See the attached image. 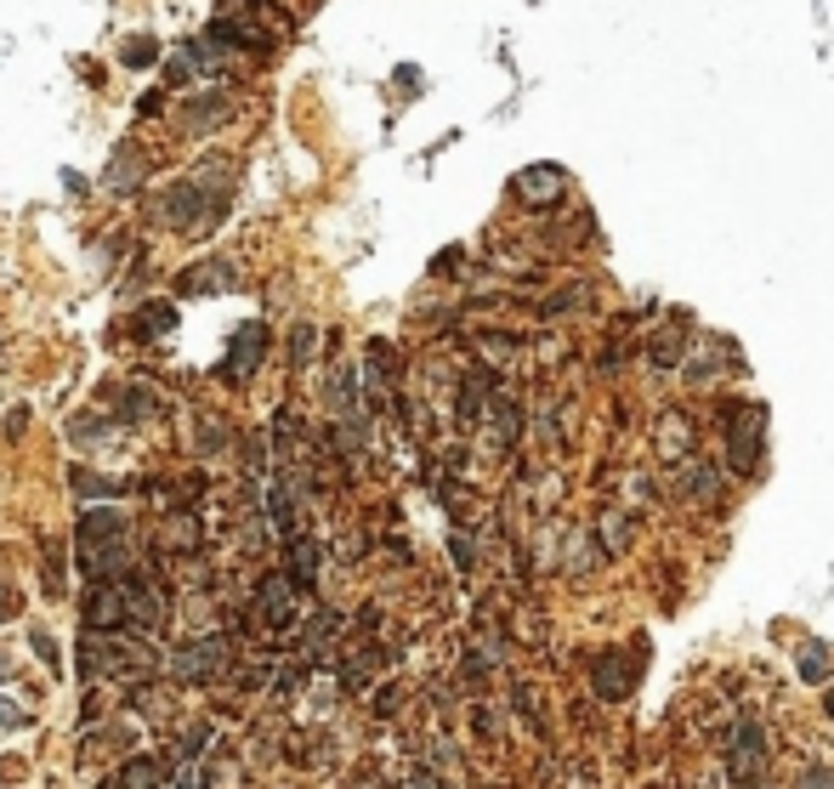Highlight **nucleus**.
I'll return each instance as SVG.
<instances>
[{
    "instance_id": "f8f14e48",
    "label": "nucleus",
    "mask_w": 834,
    "mask_h": 789,
    "mask_svg": "<svg viewBox=\"0 0 834 789\" xmlns=\"http://www.w3.org/2000/svg\"><path fill=\"white\" fill-rule=\"evenodd\" d=\"M267 517H273L278 534L296 540V494H290V483H273V489H267Z\"/></svg>"
},
{
    "instance_id": "423d86ee",
    "label": "nucleus",
    "mask_w": 834,
    "mask_h": 789,
    "mask_svg": "<svg viewBox=\"0 0 834 789\" xmlns=\"http://www.w3.org/2000/svg\"><path fill=\"white\" fill-rule=\"evenodd\" d=\"M227 120H233V97H227V91H199V97H188L182 114H176V125H182L188 137L216 131V125H227Z\"/></svg>"
},
{
    "instance_id": "a211bd4d",
    "label": "nucleus",
    "mask_w": 834,
    "mask_h": 789,
    "mask_svg": "<svg viewBox=\"0 0 834 789\" xmlns=\"http://www.w3.org/2000/svg\"><path fill=\"white\" fill-rule=\"evenodd\" d=\"M137 324H142V330H159V335H165V330H171V324H176V313H171V307H165V301H148Z\"/></svg>"
},
{
    "instance_id": "7ed1b4c3",
    "label": "nucleus",
    "mask_w": 834,
    "mask_h": 789,
    "mask_svg": "<svg viewBox=\"0 0 834 789\" xmlns=\"http://www.w3.org/2000/svg\"><path fill=\"white\" fill-rule=\"evenodd\" d=\"M227 653H233L227 636H193V642H182L171 653V676L176 682H216L227 670Z\"/></svg>"
},
{
    "instance_id": "aec40b11",
    "label": "nucleus",
    "mask_w": 834,
    "mask_h": 789,
    "mask_svg": "<svg viewBox=\"0 0 834 789\" xmlns=\"http://www.w3.org/2000/svg\"><path fill=\"white\" fill-rule=\"evenodd\" d=\"M313 324H296V330H290V358H296V364H307V358H313Z\"/></svg>"
},
{
    "instance_id": "f03ea898",
    "label": "nucleus",
    "mask_w": 834,
    "mask_h": 789,
    "mask_svg": "<svg viewBox=\"0 0 834 789\" xmlns=\"http://www.w3.org/2000/svg\"><path fill=\"white\" fill-rule=\"evenodd\" d=\"M86 676H131V670H148L154 665V653L148 648H137V642H114V636H97V631H86Z\"/></svg>"
},
{
    "instance_id": "9d476101",
    "label": "nucleus",
    "mask_w": 834,
    "mask_h": 789,
    "mask_svg": "<svg viewBox=\"0 0 834 789\" xmlns=\"http://www.w3.org/2000/svg\"><path fill=\"white\" fill-rule=\"evenodd\" d=\"M103 789H171L165 784V772H159V761H148V755H137V761H125L114 778H108Z\"/></svg>"
},
{
    "instance_id": "4468645a",
    "label": "nucleus",
    "mask_w": 834,
    "mask_h": 789,
    "mask_svg": "<svg viewBox=\"0 0 834 789\" xmlns=\"http://www.w3.org/2000/svg\"><path fill=\"white\" fill-rule=\"evenodd\" d=\"M137 148H120V159H114V165H108V188L114 193H137L142 188V171H137Z\"/></svg>"
},
{
    "instance_id": "393cba45",
    "label": "nucleus",
    "mask_w": 834,
    "mask_h": 789,
    "mask_svg": "<svg viewBox=\"0 0 834 789\" xmlns=\"http://www.w3.org/2000/svg\"><path fill=\"white\" fill-rule=\"evenodd\" d=\"M63 188H69V193H86L91 182H86V176H80V171H63Z\"/></svg>"
},
{
    "instance_id": "a878e982",
    "label": "nucleus",
    "mask_w": 834,
    "mask_h": 789,
    "mask_svg": "<svg viewBox=\"0 0 834 789\" xmlns=\"http://www.w3.org/2000/svg\"><path fill=\"white\" fill-rule=\"evenodd\" d=\"M6 676H12V659H0V682H6Z\"/></svg>"
},
{
    "instance_id": "b1692460",
    "label": "nucleus",
    "mask_w": 834,
    "mask_h": 789,
    "mask_svg": "<svg viewBox=\"0 0 834 789\" xmlns=\"http://www.w3.org/2000/svg\"><path fill=\"white\" fill-rule=\"evenodd\" d=\"M159 103H165V91H148V97H137V114H159Z\"/></svg>"
},
{
    "instance_id": "20e7f679",
    "label": "nucleus",
    "mask_w": 834,
    "mask_h": 789,
    "mask_svg": "<svg viewBox=\"0 0 834 789\" xmlns=\"http://www.w3.org/2000/svg\"><path fill=\"white\" fill-rule=\"evenodd\" d=\"M261 358H267V324H239L233 330V347H227V364H222V381H250L261 369Z\"/></svg>"
},
{
    "instance_id": "9b49d317",
    "label": "nucleus",
    "mask_w": 834,
    "mask_h": 789,
    "mask_svg": "<svg viewBox=\"0 0 834 789\" xmlns=\"http://www.w3.org/2000/svg\"><path fill=\"white\" fill-rule=\"evenodd\" d=\"M290 585H301V591H313L318 585V545L313 540H290Z\"/></svg>"
},
{
    "instance_id": "6ab92c4d",
    "label": "nucleus",
    "mask_w": 834,
    "mask_h": 789,
    "mask_svg": "<svg viewBox=\"0 0 834 789\" xmlns=\"http://www.w3.org/2000/svg\"><path fill=\"white\" fill-rule=\"evenodd\" d=\"M69 438H74V443H91V438L103 443V438H108V421H103V415H97V421H91V415H80V421L69 426Z\"/></svg>"
},
{
    "instance_id": "f257e3e1",
    "label": "nucleus",
    "mask_w": 834,
    "mask_h": 789,
    "mask_svg": "<svg viewBox=\"0 0 834 789\" xmlns=\"http://www.w3.org/2000/svg\"><path fill=\"white\" fill-rule=\"evenodd\" d=\"M227 211V182L222 171H199V176H182L171 188L154 199V216L176 233H205L216 228V216Z\"/></svg>"
},
{
    "instance_id": "2eb2a0df",
    "label": "nucleus",
    "mask_w": 834,
    "mask_h": 789,
    "mask_svg": "<svg viewBox=\"0 0 834 789\" xmlns=\"http://www.w3.org/2000/svg\"><path fill=\"white\" fill-rule=\"evenodd\" d=\"M165 63H171V69H165V80H171V86L193 80V74H199V40H182V46H176V52L165 57Z\"/></svg>"
},
{
    "instance_id": "4be33fe9",
    "label": "nucleus",
    "mask_w": 834,
    "mask_h": 789,
    "mask_svg": "<svg viewBox=\"0 0 834 789\" xmlns=\"http://www.w3.org/2000/svg\"><path fill=\"white\" fill-rule=\"evenodd\" d=\"M0 727H12V733H18V727H29V710H23V704H12L6 693H0Z\"/></svg>"
},
{
    "instance_id": "1a4fd4ad",
    "label": "nucleus",
    "mask_w": 834,
    "mask_h": 789,
    "mask_svg": "<svg viewBox=\"0 0 834 789\" xmlns=\"http://www.w3.org/2000/svg\"><path fill=\"white\" fill-rule=\"evenodd\" d=\"M233 279H239V273H233V262H222V256H216V262L188 267V273L176 279V290H182V296H216V290H233Z\"/></svg>"
},
{
    "instance_id": "5701e85b",
    "label": "nucleus",
    "mask_w": 834,
    "mask_h": 789,
    "mask_svg": "<svg viewBox=\"0 0 834 789\" xmlns=\"http://www.w3.org/2000/svg\"><path fill=\"white\" fill-rule=\"evenodd\" d=\"M29 642H35V653H40V659H46V665H52V670H63V659H57V642H52V636H46V631H40V625H35V631H29Z\"/></svg>"
},
{
    "instance_id": "dca6fc26",
    "label": "nucleus",
    "mask_w": 834,
    "mask_h": 789,
    "mask_svg": "<svg viewBox=\"0 0 834 789\" xmlns=\"http://www.w3.org/2000/svg\"><path fill=\"white\" fill-rule=\"evenodd\" d=\"M74 494H80V500H91V494H97V500H120L125 483L120 477H97V472H74Z\"/></svg>"
},
{
    "instance_id": "412c9836",
    "label": "nucleus",
    "mask_w": 834,
    "mask_h": 789,
    "mask_svg": "<svg viewBox=\"0 0 834 789\" xmlns=\"http://www.w3.org/2000/svg\"><path fill=\"white\" fill-rule=\"evenodd\" d=\"M148 415H154V398H148V392H125L120 421H148Z\"/></svg>"
},
{
    "instance_id": "6e6552de",
    "label": "nucleus",
    "mask_w": 834,
    "mask_h": 789,
    "mask_svg": "<svg viewBox=\"0 0 834 789\" xmlns=\"http://www.w3.org/2000/svg\"><path fill=\"white\" fill-rule=\"evenodd\" d=\"M511 193H517L522 205H556V199L568 193V176L556 171V165H534V171H522L517 182H511Z\"/></svg>"
},
{
    "instance_id": "0eeeda50",
    "label": "nucleus",
    "mask_w": 834,
    "mask_h": 789,
    "mask_svg": "<svg viewBox=\"0 0 834 789\" xmlns=\"http://www.w3.org/2000/svg\"><path fill=\"white\" fill-rule=\"evenodd\" d=\"M256 602H261V619H267V625H278V631H290V625H296V585H290L284 574L261 579Z\"/></svg>"
},
{
    "instance_id": "39448f33",
    "label": "nucleus",
    "mask_w": 834,
    "mask_h": 789,
    "mask_svg": "<svg viewBox=\"0 0 834 789\" xmlns=\"http://www.w3.org/2000/svg\"><path fill=\"white\" fill-rule=\"evenodd\" d=\"M131 534V517H125L120 506H86V517H80V528H74V540H80V551H97V545H114Z\"/></svg>"
},
{
    "instance_id": "ddd939ff",
    "label": "nucleus",
    "mask_w": 834,
    "mask_h": 789,
    "mask_svg": "<svg viewBox=\"0 0 834 789\" xmlns=\"http://www.w3.org/2000/svg\"><path fill=\"white\" fill-rule=\"evenodd\" d=\"M159 52H165V46H159L154 35H125L120 40V63H125V69H154Z\"/></svg>"
},
{
    "instance_id": "f3484780",
    "label": "nucleus",
    "mask_w": 834,
    "mask_h": 789,
    "mask_svg": "<svg viewBox=\"0 0 834 789\" xmlns=\"http://www.w3.org/2000/svg\"><path fill=\"white\" fill-rule=\"evenodd\" d=\"M233 784H239V767L227 755H210V767L199 772V789H233Z\"/></svg>"
}]
</instances>
